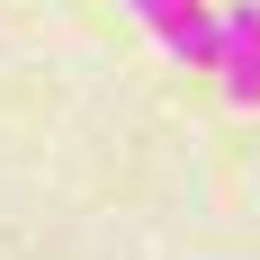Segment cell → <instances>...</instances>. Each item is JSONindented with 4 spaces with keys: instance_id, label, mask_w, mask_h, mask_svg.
Masks as SVG:
<instances>
[{
    "instance_id": "6da1fadb",
    "label": "cell",
    "mask_w": 260,
    "mask_h": 260,
    "mask_svg": "<svg viewBox=\"0 0 260 260\" xmlns=\"http://www.w3.org/2000/svg\"><path fill=\"white\" fill-rule=\"evenodd\" d=\"M126 9L153 27V45L171 54V63H207L215 72V54H224V9H207V0H126Z\"/></svg>"
},
{
    "instance_id": "7a4b0ae2",
    "label": "cell",
    "mask_w": 260,
    "mask_h": 260,
    "mask_svg": "<svg viewBox=\"0 0 260 260\" xmlns=\"http://www.w3.org/2000/svg\"><path fill=\"white\" fill-rule=\"evenodd\" d=\"M215 81L234 108H260V0L224 9V54H215Z\"/></svg>"
}]
</instances>
